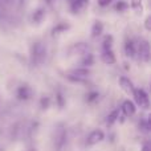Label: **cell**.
<instances>
[{
	"mask_svg": "<svg viewBox=\"0 0 151 151\" xmlns=\"http://www.w3.org/2000/svg\"><path fill=\"white\" fill-rule=\"evenodd\" d=\"M47 60V47L41 41H33L29 48V63L32 66L42 65L44 61Z\"/></svg>",
	"mask_w": 151,
	"mask_h": 151,
	"instance_id": "1",
	"label": "cell"
},
{
	"mask_svg": "<svg viewBox=\"0 0 151 151\" xmlns=\"http://www.w3.org/2000/svg\"><path fill=\"white\" fill-rule=\"evenodd\" d=\"M68 141V131L64 125H58L53 134V149L55 151H63Z\"/></svg>",
	"mask_w": 151,
	"mask_h": 151,
	"instance_id": "2",
	"label": "cell"
},
{
	"mask_svg": "<svg viewBox=\"0 0 151 151\" xmlns=\"http://www.w3.org/2000/svg\"><path fill=\"white\" fill-rule=\"evenodd\" d=\"M133 97H134V101H135V106L141 107V109H145V110H147L150 107L149 96H147V93L143 89H141V88L134 89Z\"/></svg>",
	"mask_w": 151,
	"mask_h": 151,
	"instance_id": "3",
	"label": "cell"
},
{
	"mask_svg": "<svg viewBox=\"0 0 151 151\" xmlns=\"http://www.w3.org/2000/svg\"><path fill=\"white\" fill-rule=\"evenodd\" d=\"M15 96L19 101L25 102V101H29V99L33 97V90H32V88L28 83H21V85L17 86V89H16Z\"/></svg>",
	"mask_w": 151,
	"mask_h": 151,
	"instance_id": "4",
	"label": "cell"
},
{
	"mask_svg": "<svg viewBox=\"0 0 151 151\" xmlns=\"http://www.w3.org/2000/svg\"><path fill=\"white\" fill-rule=\"evenodd\" d=\"M89 52V44L88 42H74L68 48V56H82Z\"/></svg>",
	"mask_w": 151,
	"mask_h": 151,
	"instance_id": "5",
	"label": "cell"
},
{
	"mask_svg": "<svg viewBox=\"0 0 151 151\" xmlns=\"http://www.w3.org/2000/svg\"><path fill=\"white\" fill-rule=\"evenodd\" d=\"M138 53H139V58L141 61L149 64L150 63V57H151V50H150V44L147 40H142L138 45Z\"/></svg>",
	"mask_w": 151,
	"mask_h": 151,
	"instance_id": "6",
	"label": "cell"
},
{
	"mask_svg": "<svg viewBox=\"0 0 151 151\" xmlns=\"http://www.w3.org/2000/svg\"><path fill=\"white\" fill-rule=\"evenodd\" d=\"M104 139H105V133L102 130H99V129H97V130L91 131L88 135V138H86V146H94V145L102 142Z\"/></svg>",
	"mask_w": 151,
	"mask_h": 151,
	"instance_id": "7",
	"label": "cell"
},
{
	"mask_svg": "<svg viewBox=\"0 0 151 151\" xmlns=\"http://www.w3.org/2000/svg\"><path fill=\"white\" fill-rule=\"evenodd\" d=\"M118 85H119V88L122 89L123 91H125L127 96H133V93H134V85H133V82H131L130 80H129L127 77H125V76H122V77H119L118 78Z\"/></svg>",
	"mask_w": 151,
	"mask_h": 151,
	"instance_id": "8",
	"label": "cell"
},
{
	"mask_svg": "<svg viewBox=\"0 0 151 151\" xmlns=\"http://www.w3.org/2000/svg\"><path fill=\"white\" fill-rule=\"evenodd\" d=\"M88 5H89V0H70V1H69L70 11H72V13H74V15L82 12Z\"/></svg>",
	"mask_w": 151,
	"mask_h": 151,
	"instance_id": "9",
	"label": "cell"
},
{
	"mask_svg": "<svg viewBox=\"0 0 151 151\" xmlns=\"http://www.w3.org/2000/svg\"><path fill=\"white\" fill-rule=\"evenodd\" d=\"M45 16H47V9H45L44 7H39L37 9H35L33 12H32L31 21L33 24H36V25H39V24L42 23V20L45 19Z\"/></svg>",
	"mask_w": 151,
	"mask_h": 151,
	"instance_id": "10",
	"label": "cell"
},
{
	"mask_svg": "<svg viewBox=\"0 0 151 151\" xmlns=\"http://www.w3.org/2000/svg\"><path fill=\"white\" fill-rule=\"evenodd\" d=\"M122 113L125 117H133L134 114L137 113V106L135 104H134L133 101H130V99H126L125 102L122 104Z\"/></svg>",
	"mask_w": 151,
	"mask_h": 151,
	"instance_id": "11",
	"label": "cell"
},
{
	"mask_svg": "<svg viewBox=\"0 0 151 151\" xmlns=\"http://www.w3.org/2000/svg\"><path fill=\"white\" fill-rule=\"evenodd\" d=\"M123 50H125L126 57L133 58L134 56L137 55V45H135V42H134L131 39H127V40L125 41V47H123Z\"/></svg>",
	"mask_w": 151,
	"mask_h": 151,
	"instance_id": "12",
	"label": "cell"
},
{
	"mask_svg": "<svg viewBox=\"0 0 151 151\" xmlns=\"http://www.w3.org/2000/svg\"><path fill=\"white\" fill-rule=\"evenodd\" d=\"M96 63V57H94L93 53H85V55L81 56V60H80V68H90V66L94 65Z\"/></svg>",
	"mask_w": 151,
	"mask_h": 151,
	"instance_id": "13",
	"label": "cell"
},
{
	"mask_svg": "<svg viewBox=\"0 0 151 151\" xmlns=\"http://www.w3.org/2000/svg\"><path fill=\"white\" fill-rule=\"evenodd\" d=\"M66 74L74 76V77H78V78H88L91 74V72L89 68H74L66 72Z\"/></svg>",
	"mask_w": 151,
	"mask_h": 151,
	"instance_id": "14",
	"label": "cell"
},
{
	"mask_svg": "<svg viewBox=\"0 0 151 151\" xmlns=\"http://www.w3.org/2000/svg\"><path fill=\"white\" fill-rule=\"evenodd\" d=\"M101 60H102V63L106 64V65H113V64H115L117 58H115V55L111 49V50H104L101 55Z\"/></svg>",
	"mask_w": 151,
	"mask_h": 151,
	"instance_id": "15",
	"label": "cell"
},
{
	"mask_svg": "<svg viewBox=\"0 0 151 151\" xmlns=\"http://www.w3.org/2000/svg\"><path fill=\"white\" fill-rule=\"evenodd\" d=\"M102 33H104V24L102 21L96 20L91 27V39H98Z\"/></svg>",
	"mask_w": 151,
	"mask_h": 151,
	"instance_id": "16",
	"label": "cell"
},
{
	"mask_svg": "<svg viewBox=\"0 0 151 151\" xmlns=\"http://www.w3.org/2000/svg\"><path fill=\"white\" fill-rule=\"evenodd\" d=\"M68 29H70V24L65 23V21H61V23L56 24V27H53L52 35L53 36H58V35H61V33H65Z\"/></svg>",
	"mask_w": 151,
	"mask_h": 151,
	"instance_id": "17",
	"label": "cell"
},
{
	"mask_svg": "<svg viewBox=\"0 0 151 151\" xmlns=\"http://www.w3.org/2000/svg\"><path fill=\"white\" fill-rule=\"evenodd\" d=\"M118 118H119V110L118 109L113 110V111L106 117V126L107 127H111V126L118 121Z\"/></svg>",
	"mask_w": 151,
	"mask_h": 151,
	"instance_id": "18",
	"label": "cell"
},
{
	"mask_svg": "<svg viewBox=\"0 0 151 151\" xmlns=\"http://www.w3.org/2000/svg\"><path fill=\"white\" fill-rule=\"evenodd\" d=\"M113 44H114V39H113L111 35H106L102 40V52L104 50H111Z\"/></svg>",
	"mask_w": 151,
	"mask_h": 151,
	"instance_id": "19",
	"label": "cell"
},
{
	"mask_svg": "<svg viewBox=\"0 0 151 151\" xmlns=\"http://www.w3.org/2000/svg\"><path fill=\"white\" fill-rule=\"evenodd\" d=\"M55 97H56V104H57V106L60 107V109H63V107L65 106V104H66V99H65V96H64V91L61 90V89H57V90H56Z\"/></svg>",
	"mask_w": 151,
	"mask_h": 151,
	"instance_id": "20",
	"label": "cell"
},
{
	"mask_svg": "<svg viewBox=\"0 0 151 151\" xmlns=\"http://www.w3.org/2000/svg\"><path fill=\"white\" fill-rule=\"evenodd\" d=\"M98 99H99V93L97 90L88 91V94L85 96V101L88 102V104H96Z\"/></svg>",
	"mask_w": 151,
	"mask_h": 151,
	"instance_id": "21",
	"label": "cell"
},
{
	"mask_svg": "<svg viewBox=\"0 0 151 151\" xmlns=\"http://www.w3.org/2000/svg\"><path fill=\"white\" fill-rule=\"evenodd\" d=\"M138 129L142 133H149L150 131V121L146 119V118H142L138 122Z\"/></svg>",
	"mask_w": 151,
	"mask_h": 151,
	"instance_id": "22",
	"label": "cell"
},
{
	"mask_svg": "<svg viewBox=\"0 0 151 151\" xmlns=\"http://www.w3.org/2000/svg\"><path fill=\"white\" fill-rule=\"evenodd\" d=\"M64 77L66 78V80L69 81V82H73V83H80V85H86L88 83V81H86V78H78V77H74V76H70V74H66Z\"/></svg>",
	"mask_w": 151,
	"mask_h": 151,
	"instance_id": "23",
	"label": "cell"
},
{
	"mask_svg": "<svg viewBox=\"0 0 151 151\" xmlns=\"http://www.w3.org/2000/svg\"><path fill=\"white\" fill-rule=\"evenodd\" d=\"M129 8H130V5H129V3L125 1V0H118L117 4H115V11H118V12H125Z\"/></svg>",
	"mask_w": 151,
	"mask_h": 151,
	"instance_id": "24",
	"label": "cell"
},
{
	"mask_svg": "<svg viewBox=\"0 0 151 151\" xmlns=\"http://www.w3.org/2000/svg\"><path fill=\"white\" fill-rule=\"evenodd\" d=\"M131 8L135 11L138 15H141L143 11V5H142V0H131Z\"/></svg>",
	"mask_w": 151,
	"mask_h": 151,
	"instance_id": "25",
	"label": "cell"
},
{
	"mask_svg": "<svg viewBox=\"0 0 151 151\" xmlns=\"http://www.w3.org/2000/svg\"><path fill=\"white\" fill-rule=\"evenodd\" d=\"M49 106H50L49 97H41V99H40V107H41V110H47Z\"/></svg>",
	"mask_w": 151,
	"mask_h": 151,
	"instance_id": "26",
	"label": "cell"
},
{
	"mask_svg": "<svg viewBox=\"0 0 151 151\" xmlns=\"http://www.w3.org/2000/svg\"><path fill=\"white\" fill-rule=\"evenodd\" d=\"M145 28H146L147 32L151 31V16H147L146 20H145Z\"/></svg>",
	"mask_w": 151,
	"mask_h": 151,
	"instance_id": "27",
	"label": "cell"
},
{
	"mask_svg": "<svg viewBox=\"0 0 151 151\" xmlns=\"http://www.w3.org/2000/svg\"><path fill=\"white\" fill-rule=\"evenodd\" d=\"M111 1L113 0H97L98 5H101V7H107V5H110V3Z\"/></svg>",
	"mask_w": 151,
	"mask_h": 151,
	"instance_id": "28",
	"label": "cell"
},
{
	"mask_svg": "<svg viewBox=\"0 0 151 151\" xmlns=\"http://www.w3.org/2000/svg\"><path fill=\"white\" fill-rule=\"evenodd\" d=\"M141 151H151V145H150V142H146V143L142 146V150Z\"/></svg>",
	"mask_w": 151,
	"mask_h": 151,
	"instance_id": "29",
	"label": "cell"
},
{
	"mask_svg": "<svg viewBox=\"0 0 151 151\" xmlns=\"http://www.w3.org/2000/svg\"><path fill=\"white\" fill-rule=\"evenodd\" d=\"M53 1H55V0H45V3H47V4H52Z\"/></svg>",
	"mask_w": 151,
	"mask_h": 151,
	"instance_id": "30",
	"label": "cell"
},
{
	"mask_svg": "<svg viewBox=\"0 0 151 151\" xmlns=\"http://www.w3.org/2000/svg\"><path fill=\"white\" fill-rule=\"evenodd\" d=\"M27 151H36V149H33V147H31L29 150H27Z\"/></svg>",
	"mask_w": 151,
	"mask_h": 151,
	"instance_id": "31",
	"label": "cell"
},
{
	"mask_svg": "<svg viewBox=\"0 0 151 151\" xmlns=\"http://www.w3.org/2000/svg\"><path fill=\"white\" fill-rule=\"evenodd\" d=\"M0 151H4V147H0Z\"/></svg>",
	"mask_w": 151,
	"mask_h": 151,
	"instance_id": "32",
	"label": "cell"
}]
</instances>
